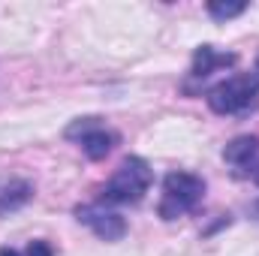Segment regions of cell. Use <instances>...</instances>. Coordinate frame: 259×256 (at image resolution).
<instances>
[{"label":"cell","mask_w":259,"mask_h":256,"mask_svg":"<svg viewBox=\"0 0 259 256\" xmlns=\"http://www.w3.org/2000/svg\"><path fill=\"white\" fill-rule=\"evenodd\" d=\"M154 184V169L145 157H124L109 184L100 190V205H136Z\"/></svg>","instance_id":"1"},{"label":"cell","mask_w":259,"mask_h":256,"mask_svg":"<svg viewBox=\"0 0 259 256\" xmlns=\"http://www.w3.org/2000/svg\"><path fill=\"white\" fill-rule=\"evenodd\" d=\"M208 109L214 115H247L259 106V66L253 72H238L217 81L208 94Z\"/></svg>","instance_id":"2"},{"label":"cell","mask_w":259,"mask_h":256,"mask_svg":"<svg viewBox=\"0 0 259 256\" xmlns=\"http://www.w3.org/2000/svg\"><path fill=\"white\" fill-rule=\"evenodd\" d=\"M205 196V181L193 172H169L163 178V196L157 205V214L163 220H178L190 214Z\"/></svg>","instance_id":"3"},{"label":"cell","mask_w":259,"mask_h":256,"mask_svg":"<svg viewBox=\"0 0 259 256\" xmlns=\"http://www.w3.org/2000/svg\"><path fill=\"white\" fill-rule=\"evenodd\" d=\"M66 139L78 142L88 160H106L115 151V145L121 142V136L115 130H109L103 124V118H94V115L91 118H75L66 127Z\"/></svg>","instance_id":"4"},{"label":"cell","mask_w":259,"mask_h":256,"mask_svg":"<svg viewBox=\"0 0 259 256\" xmlns=\"http://www.w3.org/2000/svg\"><path fill=\"white\" fill-rule=\"evenodd\" d=\"M75 220L84 223L97 238L103 241H121L127 235V220L118 211H109L106 205H78L75 208Z\"/></svg>","instance_id":"5"},{"label":"cell","mask_w":259,"mask_h":256,"mask_svg":"<svg viewBox=\"0 0 259 256\" xmlns=\"http://www.w3.org/2000/svg\"><path fill=\"white\" fill-rule=\"evenodd\" d=\"M223 160L238 175H250V169L256 166V160H259V136H235L223 148Z\"/></svg>","instance_id":"6"},{"label":"cell","mask_w":259,"mask_h":256,"mask_svg":"<svg viewBox=\"0 0 259 256\" xmlns=\"http://www.w3.org/2000/svg\"><path fill=\"white\" fill-rule=\"evenodd\" d=\"M238 64L235 52H217L214 46H199L193 52V66H190V78H208L214 69H226V66Z\"/></svg>","instance_id":"7"},{"label":"cell","mask_w":259,"mask_h":256,"mask_svg":"<svg viewBox=\"0 0 259 256\" xmlns=\"http://www.w3.org/2000/svg\"><path fill=\"white\" fill-rule=\"evenodd\" d=\"M33 199V184L30 181H9V184H0V217L3 214H12L18 208H24L27 202Z\"/></svg>","instance_id":"8"},{"label":"cell","mask_w":259,"mask_h":256,"mask_svg":"<svg viewBox=\"0 0 259 256\" xmlns=\"http://www.w3.org/2000/svg\"><path fill=\"white\" fill-rule=\"evenodd\" d=\"M247 9V3H208V15L214 18V21H229V18H235V15H241Z\"/></svg>","instance_id":"9"},{"label":"cell","mask_w":259,"mask_h":256,"mask_svg":"<svg viewBox=\"0 0 259 256\" xmlns=\"http://www.w3.org/2000/svg\"><path fill=\"white\" fill-rule=\"evenodd\" d=\"M24 256H55V247L39 238V241H30V244H27V253Z\"/></svg>","instance_id":"10"},{"label":"cell","mask_w":259,"mask_h":256,"mask_svg":"<svg viewBox=\"0 0 259 256\" xmlns=\"http://www.w3.org/2000/svg\"><path fill=\"white\" fill-rule=\"evenodd\" d=\"M247 178H253V184H256V187H259V160H256V166L250 169V175H247Z\"/></svg>","instance_id":"11"},{"label":"cell","mask_w":259,"mask_h":256,"mask_svg":"<svg viewBox=\"0 0 259 256\" xmlns=\"http://www.w3.org/2000/svg\"><path fill=\"white\" fill-rule=\"evenodd\" d=\"M0 256H21L18 250H12V247H0Z\"/></svg>","instance_id":"12"},{"label":"cell","mask_w":259,"mask_h":256,"mask_svg":"<svg viewBox=\"0 0 259 256\" xmlns=\"http://www.w3.org/2000/svg\"><path fill=\"white\" fill-rule=\"evenodd\" d=\"M253 214H256V217H259V199H256V202H253Z\"/></svg>","instance_id":"13"}]
</instances>
